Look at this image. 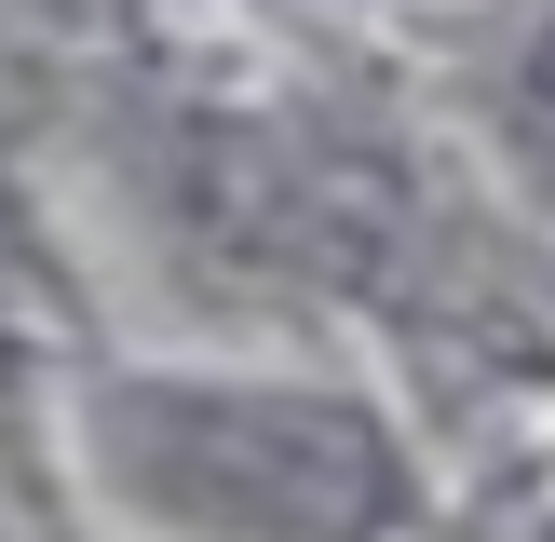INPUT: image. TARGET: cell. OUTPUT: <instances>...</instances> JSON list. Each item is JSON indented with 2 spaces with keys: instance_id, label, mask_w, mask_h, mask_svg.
Masks as SVG:
<instances>
[{
  "instance_id": "6da1fadb",
  "label": "cell",
  "mask_w": 555,
  "mask_h": 542,
  "mask_svg": "<svg viewBox=\"0 0 555 542\" xmlns=\"http://www.w3.org/2000/svg\"><path fill=\"white\" fill-rule=\"evenodd\" d=\"M95 461L177 542H379L406 515V461L366 406L271 379H108Z\"/></svg>"
},
{
  "instance_id": "7a4b0ae2",
  "label": "cell",
  "mask_w": 555,
  "mask_h": 542,
  "mask_svg": "<svg viewBox=\"0 0 555 542\" xmlns=\"http://www.w3.org/2000/svg\"><path fill=\"white\" fill-rule=\"evenodd\" d=\"M502 136H515V150H529L542 177H555V14L529 27V41H515V68H502Z\"/></svg>"
}]
</instances>
